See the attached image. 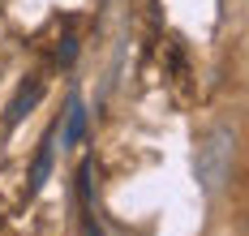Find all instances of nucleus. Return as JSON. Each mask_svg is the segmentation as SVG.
Returning <instances> with one entry per match:
<instances>
[{"label":"nucleus","instance_id":"nucleus-1","mask_svg":"<svg viewBox=\"0 0 249 236\" xmlns=\"http://www.w3.org/2000/svg\"><path fill=\"white\" fill-rule=\"evenodd\" d=\"M232 155H236V133L232 129H211L206 137H202V146H198V181L215 193V189H224V181L232 176Z\"/></svg>","mask_w":249,"mask_h":236},{"label":"nucleus","instance_id":"nucleus-2","mask_svg":"<svg viewBox=\"0 0 249 236\" xmlns=\"http://www.w3.org/2000/svg\"><path fill=\"white\" fill-rule=\"evenodd\" d=\"M86 133V107L82 99H69V112H65V133H60V146H77Z\"/></svg>","mask_w":249,"mask_h":236},{"label":"nucleus","instance_id":"nucleus-3","mask_svg":"<svg viewBox=\"0 0 249 236\" xmlns=\"http://www.w3.org/2000/svg\"><path fill=\"white\" fill-rule=\"evenodd\" d=\"M48 172H52V137L43 142V151H39V159H35V172H30V193H39V189H43Z\"/></svg>","mask_w":249,"mask_h":236},{"label":"nucleus","instance_id":"nucleus-4","mask_svg":"<svg viewBox=\"0 0 249 236\" xmlns=\"http://www.w3.org/2000/svg\"><path fill=\"white\" fill-rule=\"evenodd\" d=\"M35 99H39V82H30V86H22V95L13 99V112H9V125H18L26 112L35 107Z\"/></svg>","mask_w":249,"mask_h":236},{"label":"nucleus","instance_id":"nucleus-5","mask_svg":"<svg viewBox=\"0 0 249 236\" xmlns=\"http://www.w3.org/2000/svg\"><path fill=\"white\" fill-rule=\"evenodd\" d=\"M77 56V39H60V60H65V65H69V60H73Z\"/></svg>","mask_w":249,"mask_h":236},{"label":"nucleus","instance_id":"nucleus-6","mask_svg":"<svg viewBox=\"0 0 249 236\" xmlns=\"http://www.w3.org/2000/svg\"><path fill=\"white\" fill-rule=\"evenodd\" d=\"M86 236H99V232H95V228H90V232H86Z\"/></svg>","mask_w":249,"mask_h":236}]
</instances>
